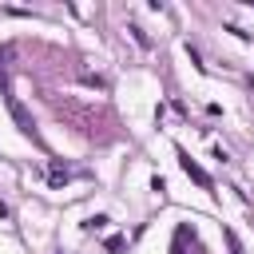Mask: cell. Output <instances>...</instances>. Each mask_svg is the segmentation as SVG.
Returning a JSON list of instances; mask_svg holds the SVG:
<instances>
[{
    "instance_id": "cell-5",
    "label": "cell",
    "mask_w": 254,
    "mask_h": 254,
    "mask_svg": "<svg viewBox=\"0 0 254 254\" xmlns=\"http://www.w3.org/2000/svg\"><path fill=\"white\" fill-rule=\"evenodd\" d=\"M131 36H135V44H139V48H151V40H147V32H143L139 24H131Z\"/></svg>"
},
{
    "instance_id": "cell-2",
    "label": "cell",
    "mask_w": 254,
    "mask_h": 254,
    "mask_svg": "<svg viewBox=\"0 0 254 254\" xmlns=\"http://www.w3.org/2000/svg\"><path fill=\"white\" fill-rule=\"evenodd\" d=\"M4 99H8V111H12V119L20 123V131H24V135H32V139H40V135H36V127H32V119H28V111L20 107V99H16V95H4Z\"/></svg>"
},
{
    "instance_id": "cell-1",
    "label": "cell",
    "mask_w": 254,
    "mask_h": 254,
    "mask_svg": "<svg viewBox=\"0 0 254 254\" xmlns=\"http://www.w3.org/2000/svg\"><path fill=\"white\" fill-rule=\"evenodd\" d=\"M175 155H179V167H183V171H187V175H190V179H194V183H198L202 190H210V187H214V183H210V175H206V171H202V167H198V163H194V159H190V155H187L183 147H179Z\"/></svg>"
},
{
    "instance_id": "cell-3",
    "label": "cell",
    "mask_w": 254,
    "mask_h": 254,
    "mask_svg": "<svg viewBox=\"0 0 254 254\" xmlns=\"http://www.w3.org/2000/svg\"><path fill=\"white\" fill-rule=\"evenodd\" d=\"M48 179H52V183L60 187V183L67 179V167H64V163H52V167H48Z\"/></svg>"
},
{
    "instance_id": "cell-4",
    "label": "cell",
    "mask_w": 254,
    "mask_h": 254,
    "mask_svg": "<svg viewBox=\"0 0 254 254\" xmlns=\"http://www.w3.org/2000/svg\"><path fill=\"white\" fill-rule=\"evenodd\" d=\"M107 222H111V218H107V214H91V218H87V222H83V230H103V226H107Z\"/></svg>"
}]
</instances>
